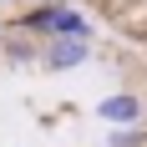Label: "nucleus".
<instances>
[{
  "label": "nucleus",
  "mask_w": 147,
  "mask_h": 147,
  "mask_svg": "<svg viewBox=\"0 0 147 147\" xmlns=\"http://www.w3.org/2000/svg\"><path fill=\"white\" fill-rule=\"evenodd\" d=\"M61 5H66V0H36V5L20 15V30H30L36 41H41V36H51V26H56V10H61Z\"/></svg>",
  "instance_id": "nucleus-4"
},
{
  "label": "nucleus",
  "mask_w": 147,
  "mask_h": 147,
  "mask_svg": "<svg viewBox=\"0 0 147 147\" xmlns=\"http://www.w3.org/2000/svg\"><path fill=\"white\" fill-rule=\"evenodd\" d=\"M147 132L142 127H112V137H107V147H142Z\"/></svg>",
  "instance_id": "nucleus-6"
},
{
  "label": "nucleus",
  "mask_w": 147,
  "mask_h": 147,
  "mask_svg": "<svg viewBox=\"0 0 147 147\" xmlns=\"http://www.w3.org/2000/svg\"><path fill=\"white\" fill-rule=\"evenodd\" d=\"M36 36H30V30H0V56H5V66H30V61H36Z\"/></svg>",
  "instance_id": "nucleus-3"
},
{
  "label": "nucleus",
  "mask_w": 147,
  "mask_h": 147,
  "mask_svg": "<svg viewBox=\"0 0 147 147\" xmlns=\"http://www.w3.org/2000/svg\"><path fill=\"white\" fill-rule=\"evenodd\" d=\"M86 61H91V41H76V36H41L36 46L41 71H81Z\"/></svg>",
  "instance_id": "nucleus-1"
},
{
  "label": "nucleus",
  "mask_w": 147,
  "mask_h": 147,
  "mask_svg": "<svg viewBox=\"0 0 147 147\" xmlns=\"http://www.w3.org/2000/svg\"><path fill=\"white\" fill-rule=\"evenodd\" d=\"M0 5H10V0H0Z\"/></svg>",
  "instance_id": "nucleus-7"
},
{
  "label": "nucleus",
  "mask_w": 147,
  "mask_h": 147,
  "mask_svg": "<svg viewBox=\"0 0 147 147\" xmlns=\"http://www.w3.org/2000/svg\"><path fill=\"white\" fill-rule=\"evenodd\" d=\"M96 117H102L107 127H142L147 102L137 96V91H112V96H102V102H96Z\"/></svg>",
  "instance_id": "nucleus-2"
},
{
  "label": "nucleus",
  "mask_w": 147,
  "mask_h": 147,
  "mask_svg": "<svg viewBox=\"0 0 147 147\" xmlns=\"http://www.w3.org/2000/svg\"><path fill=\"white\" fill-rule=\"evenodd\" d=\"M51 36H76V41H91V20L76 5H61L56 10V26H51Z\"/></svg>",
  "instance_id": "nucleus-5"
}]
</instances>
